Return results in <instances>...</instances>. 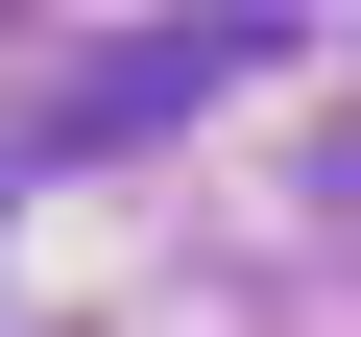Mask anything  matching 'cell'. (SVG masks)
<instances>
[]
</instances>
